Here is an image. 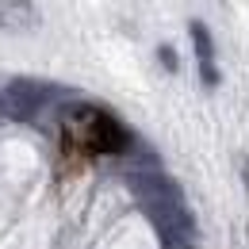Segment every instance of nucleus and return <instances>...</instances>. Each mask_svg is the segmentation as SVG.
Segmentation results:
<instances>
[{
  "label": "nucleus",
  "instance_id": "f257e3e1",
  "mask_svg": "<svg viewBox=\"0 0 249 249\" xmlns=\"http://www.w3.org/2000/svg\"><path fill=\"white\" fill-rule=\"evenodd\" d=\"M69 134L77 138V142H85L89 150H100V154H119L126 150V130L107 111H96V107H81L77 115H73V126H69Z\"/></svg>",
  "mask_w": 249,
  "mask_h": 249
},
{
  "label": "nucleus",
  "instance_id": "f03ea898",
  "mask_svg": "<svg viewBox=\"0 0 249 249\" xmlns=\"http://www.w3.org/2000/svg\"><path fill=\"white\" fill-rule=\"evenodd\" d=\"M192 42H196V62L207 65L215 62V42H211V31H207V23H199V19H192Z\"/></svg>",
  "mask_w": 249,
  "mask_h": 249
},
{
  "label": "nucleus",
  "instance_id": "7ed1b4c3",
  "mask_svg": "<svg viewBox=\"0 0 249 249\" xmlns=\"http://www.w3.org/2000/svg\"><path fill=\"white\" fill-rule=\"evenodd\" d=\"M199 77H203V85H207V89H215V85H218V65L215 62L199 65Z\"/></svg>",
  "mask_w": 249,
  "mask_h": 249
},
{
  "label": "nucleus",
  "instance_id": "20e7f679",
  "mask_svg": "<svg viewBox=\"0 0 249 249\" xmlns=\"http://www.w3.org/2000/svg\"><path fill=\"white\" fill-rule=\"evenodd\" d=\"M157 58H161V65H165V69H169V73H173V69H177V54H173V46H161V50H157Z\"/></svg>",
  "mask_w": 249,
  "mask_h": 249
},
{
  "label": "nucleus",
  "instance_id": "39448f33",
  "mask_svg": "<svg viewBox=\"0 0 249 249\" xmlns=\"http://www.w3.org/2000/svg\"><path fill=\"white\" fill-rule=\"evenodd\" d=\"M242 180H246V192H249V157H242Z\"/></svg>",
  "mask_w": 249,
  "mask_h": 249
}]
</instances>
